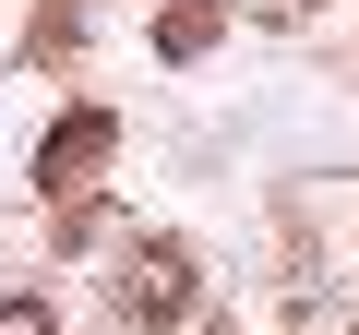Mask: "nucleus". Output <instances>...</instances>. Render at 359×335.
Returning a JSON list of instances; mask_svg holds the SVG:
<instances>
[{"mask_svg": "<svg viewBox=\"0 0 359 335\" xmlns=\"http://www.w3.org/2000/svg\"><path fill=\"white\" fill-rule=\"evenodd\" d=\"M0 335H48V299H0Z\"/></svg>", "mask_w": 359, "mask_h": 335, "instance_id": "7ed1b4c3", "label": "nucleus"}, {"mask_svg": "<svg viewBox=\"0 0 359 335\" xmlns=\"http://www.w3.org/2000/svg\"><path fill=\"white\" fill-rule=\"evenodd\" d=\"M132 311L144 323H180V311H192V264H180V252H144L132 264Z\"/></svg>", "mask_w": 359, "mask_h": 335, "instance_id": "f03ea898", "label": "nucleus"}, {"mask_svg": "<svg viewBox=\"0 0 359 335\" xmlns=\"http://www.w3.org/2000/svg\"><path fill=\"white\" fill-rule=\"evenodd\" d=\"M108 144H120V132H108L96 108H84V120H60V132H48V156H36V180H48V192H84V168H96Z\"/></svg>", "mask_w": 359, "mask_h": 335, "instance_id": "f257e3e1", "label": "nucleus"}]
</instances>
